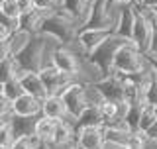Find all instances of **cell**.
<instances>
[{"mask_svg":"<svg viewBox=\"0 0 157 149\" xmlns=\"http://www.w3.org/2000/svg\"><path fill=\"white\" fill-rule=\"evenodd\" d=\"M90 4H92V0H61L59 8L81 26V24L86 20V16H88Z\"/></svg>","mask_w":157,"mask_h":149,"instance_id":"9a60e30c","label":"cell"},{"mask_svg":"<svg viewBox=\"0 0 157 149\" xmlns=\"http://www.w3.org/2000/svg\"><path fill=\"white\" fill-rule=\"evenodd\" d=\"M0 12H2L4 16L12 18V20L20 18V8H18L16 0H0Z\"/></svg>","mask_w":157,"mask_h":149,"instance_id":"83f0119b","label":"cell"},{"mask_svg":"<svg viewBox=\"0 0 157 149\" xmlns=\"http://www.w3.org/2000/svg\"><path fill=\"white\" fill-rule=\"evenodd\" d=\"M145 102H130V108H128V114H126V124L130 128V132H136L137 126H140V116H141V110H144Z\"/></svg>","mask_w":157,"mask_h":149,"instance_id":"603a6c76","label":"cell"},{"mask_svg":"<svg viewBox=\"0 0 157 149\" xmlns=\"http://www.w3.org/2000/svg\"><path fill=\"white\" fill-rule=\"evenodd\" d=\"M0 149H10V147H0Z\"/></svg>","mask_w":157,"mask_h":149,"instance_id":"ab89813d","label":"cell"},{"mask_svg":"<svg viewBox=\"0 0 157 149\" xmlns=\"http://www.w3.org/2000/svg\"><path fill=\"white\" fill-rule=\"evenodd\" d=\"M141 8H155L157 6V0H136Z\"/></svg>","mask_w":157,"mask_h":149,"instance_id":"d590c367","label":"cell"},{"mask_svg":"<svg viewBox=\"0 0 157 149\" xmlns=\"http://www.w3.org/2000/svg\"><path fill=\"white\" fill-rule=\"evenodd\" d=\"M6 96L10 98V100H16L18 96H22L24 92V86H22V82H20V78L16 77V78H10V81H6L4 82V90H2Z\"/></svg>","mask_w":157,"mask_h":149,"instance_id":"484cf974","label":"cell"},{"mask_svg":"<svg viewBox=\"0 0 157 149\" xmlns=\"http://www.w3.org/2000/svg\"><path fill=\"white\" fill-rule=\"evenodd\" d=\"M12 114H16V116H39L41 114V100L24 92L22 96L12 100Z\"/></svg>","mask_w":157,"mask_h":149,"instance_id":"5bb4252c","label":"cell"},{"mask_svg":"<svg viewBox=\"0 0 157 149\" xmlns=\"http://www.w3.org/2000/svg\"><path fill=\"white\" fill-rule=\"evenodd\" d=\"M155 122H157V118H155V112H153V104L145 102L144 110H141V116H140V126H137V130H140V132H147Z\"/></svg>","mask_w":157,"mask_h":149,"instance_id":"d4e9b609","label":"cell"},{"mask_svg":"<svg viewBox=\"0 0 157 149\" xmlns=\"http://www.w3.org/2000/svg\"><path fill=\"white\" fill-rule=\"evenodd\" d=\"M10 116H12V114H10ZM10 116H0V130L6 128L8 124H10Z\"/></svg>","mask_w":157,"mask_h":149,"instance_id":"74e56055","label":"cell"},{"mask_svg":"<svg viewBox=\"0 0 157 149\" xmlns=\"http://www.w3.org/2000/svg\"><path fill=\"white\" fill-rule=\"evenodd\" d=\"M114 29H102V28H78L77 43L85 49V53H90L98 43H102Z\"/></svg>","mask_w":157,"mask_h":149,"instance_id":"7c38bea8","label":"cell"},{"mask_svg":"<svg viewBox=\"0 0 157 149\" xmlns=\"http://www.w3.org/2000/svg\"><path fill=\"white\" fill-rule=\"evenodd\" d=\"M145 67H147L145 55L132 41H128L116 51L112 71H116L120 74H132V73H137V71H141V69H145Z\"/></svg>","mask_w":157,"mask_h":149,"instance_id":"277c9868","label":"cell"},{"mask_svg":"<svg viewBox=\"0 0 157 149\" xmlns=\"http://www.w3.org/2000/svg\"><path fill=\"white\" fill-rule=\"evenodd\" d=\"M151 33H153V26H151L147 8H141L136 2V18H134V28H132V43L140 49L141 53L149 51L151 45Z\"/></svg>","mask_w":157,"mask_h":149,"instance_id":"8992f818","label":"cell"},{"mask_svg":"<svg viewBox=\"0 0 157 149\" xmlns=\"http://www.w3.org/2000/svg\"><path fill=\"white\" fill-rule=\"evenodd\" d=\"M144 100L147 104H157V74L151 71V78H149V82H147V86H145V90H144Z\"/></svg>","mask_w":157,"mask_h":149,"instance_id":"4316f807","label":"cell"},{"mask_svg":"<svg viewBox=\"0 0 157 149\" xmlns=\"http://www.w3.org/2000/svg\"><path fill=\"white\" fill-rule=\"evenodd\" d=\"M51 65L69 77H75L78 73V59L67 45H57L51 51Z\"/></svg>","mask_w":157,"mask_h":149,"instance_id":"9c48e42d","label":"cell"},{"mask_svg":"<svg viewBox=\"0 0 157 149\" xmlns=\"http://www.w3.org/2000/svg\"><path fill=\"white\" fill-rule=\"evenodd\" d=\"M136 18V2H124L118 6V16L114 24V33L122 37L132 39V28Z\"/></svg>","mask_w":157,"mask_h":149,"instance_id":"8fae6325","label":"cell"},{"mask_svg":"<svg viewBox=\"0 0 157 149\" xmlns=\"http://www.w3.org/2000/svg\"><path fill=\"white\" fill-rule=\"evenodd\" d=\"M12 114V100L4 92H0V116H10Z\"/></svg>","mask_w":157,"mask_h":149,"instance_id":"1f68e13d","label":"cell"},{"mask_svg":"<svg viewBox=\"0 0 157 149\" xmlns=\"http://www.w3.org/2000/svg\"><path fill=\"white\" fill-rule=\"evenodd\" d=\"M128 41H132V39L122 37V36H116V33L112 32L102 43H98V45L92 49L90 53H86L88 63L96 69L100 77H108V74L112 73V65H114L116 51L124 45V43H128ZM100 77H98V78H100Z\"/></svg>","mask_w":157,"mask_h":149,"instance_id":"7a4b0ae2","label":"cell"},{"mask_svg":"<svg viewBox=\"0 0 157 149\" xmlns=\"http://www.w3.org/2000/svg\"><path fill=\"white\" fill-rule=\"evenodd\" d=\"M18 73H20V67H18V61L14 55H10L4 61H0V81L2 82L10 81V78H16Z\"/></svg>","mask_w":157,"mask_h":149,"instance_id":"7402d4cb","label":"cell"},{"mask_svg":"<svg viewBox=\"0 0 157 149\" xmlns=\"http://www.w3.org/2000/svg\"><path fill=\"white\" fill-rule=\"evenodd\" d=\"M75 143L78 149H104V126H86L77 130Z\"/></svg>","mask_w":157,"mask_h":149,"instance_id":"ba28073f","label":"cell"},{"mask_svg":"<svg viewBox=\"0 0 157 149\" xmlns=\"http://www.w3.org/2000/svg\"><path fill=\"white\" fill-rule=\"evenodd\" d=\"M49 12H43V10H32V12L28 14H22V16L18 18V28L20 29H26V32H29L32 36H36V33H39V28H41V22L43 18L47 16Z\"/></svg>","mask_w":157,"mask_h":149,"instance_id":"d6986e66","label":"cell"},{"mask_svg":"<svg viewBox=\"0 0 157 149\" xmlns=\"http://www.w3.org/2000/svg\"><path fill=\"white\" fill-rule=\"evenodd\" d=\"M39 33H43L45 37H51L57 45H71L77 41L78 33V24L73 18H69L61 8L49 12L41 22Z\"/></svg>","mask_w":157,"mask_h":149,"instance_id":"6da1fadb","label":"cell"},{"mask_svg":"<svg viewBox=\"0 0 157 149\" xmlns=\"http://www.w3.org/2000/svg\"><path fill=\"white\" fill-rule=\"evenodd\" d=\"M37 143H39V139L36 136L33 137H16L14 143L10 145V149H36Z\"/></svg>","mask_w":157,"mask_h":149,"instance_id":"f1b7e54d","label":"cell"},{"mask_svg":"<svg viewBox=\"0 0 157 149\" xmlns=\"http://www.w3.org/2000/svg\"><path fill=\"white\" fill-rule=\"evenodd\" d=\"M124 149H134V147H124Z\"/></svg>","mask_w":157,"mask_h":149,"instance_id":"60d3db41","label":"cell"},{"mask_svg":"<svg viewBox=\"0 0 157 149\" xmlns=\"http://www.w3.org/2000/svg\"><path fill=\"white\" fill-rule=\"evenodd\" d=\"M59 4H61V0H33V6L43 12H53L59 8Z\"/></svg>","mask_w":157,"mask_h":149,"instance_id":"f546056e","label":"cell"},{"mask_svg":"<svg viewBox=\"0 0 157 149\" xmlns=\"http://www.w3.org/2000/svg\"><path fill=\"white\" fill-rule=\"evenodd\" d=\"M36 122L37 116H10V128L14 137H33L36 136Z\"/></svg>","mask_w":157,"mask_h":149,"instance_id":"2e32d148","label":"cell"},{"mask_svg":"<svg viewBox=\"0 0 157 149\" xmlns=\"http://www.w3.org/2000/svg\"><path fill=\"white\" fill-rule=\"evenodd\" d=\"M57 122L59 120H53V118H47V116H43V114H39V116H37V122H36V137H37L39 141L51 143Z\"/></svg>","mask_w":157,"mask_h":149,"instance_id":"44dd1931","label":"cell"},{"mask_svg":"<svg viewBox=\"0 0 157 149\" xmlns=\"http://www.w3.org/2000/svg\"><path fill=\"white\" fill-rule=\"evenodd\" d=\"M32 39V33L26 32V29H14L12 33H10V37H8V41H10V47H12V55H16V53L22 49L26 43Z\"/></svg>","mask_w":157,"mask_h":149,"instance_id":"cb8c5ba5","label":"cell"},{"mask_svg":"<svg viewBox=\"0 0 157 149\" xmlns=\"http://www.w3.org/2000/svg\"><path fill=\"white\" fill-rule=\"evenodd\" d=\"M2 90H4V82L0 81V92H2Z\"/></svg>","mask_w":157,"mask_h":149,"instance_id":"f35d334b","label":"cell"},{"mask_svg":"<svg viewBox=\"0 0 157 149\" xmlns=\"http://www.w3.org/2000/svg\"><path fill=\"white\" fill-rule=\"evenodd\" d=\"M144 55H145V61L149 65V69L157 74V55H151V53H144Z\"/></svg>","mask_w":157,"mask_h":149,"instance_id":"e575fe53","label":"cell"},{"mask_svg":"<svg viewBox=\"0 0 157 149\" xmlns=\"http://www.w3.org/2000/svg\"><path fill=\"white\" fill-rule=\"evenodd\" d=\"M75 136H77V132H75V124H73V120L65 122V118H63V120H59L57 126H55L51 145L53 147H67V145H71V143L75 141Z\"/></svg>","mask_w":157,"mask_h":149,"instance_id":"e0dca14e","label":"cell"},{"mask_svg":"<svg viewBox=\"0 0 157 149\" xmlns=\"http://www.w3.org/2000/svg\"><path fill=\"white\" fill-rule=\"evenodd\" d=\"M16 2H18V8H20V16H22V14L32 12V10H36L33 0H16Z\"/></svg>","mask_w":157,"mask_h":149,"instance_id":"d6a6232c","label":"cell"},{"mask_svg":"<svg viewBox=\"0 0 157 149\" xmlns=\"http://www.w3.org/2000/svg\"><path fill=\"white\" fill-rule=\"evenodd\" d=\"M41 114L47 118H53V120H63L67 116V108L61 94H47L41 100Z\"/></svg>","mask_w":157,"mask_h":149,"instance_id":"ac0fdd59","label":"cell"},{"mask_svg":"<svg viewBox=\"0 0 157 149\" xmlns=\"http://www.w3.org/2000/svg\"><path fill=\"white\" fill-rule=\"evenodd\" d=\"M10 33H12V32H10V28H6L2 22H0V41H2V39H8Z\"/></svg>","mask_w":157,"mask_h":149,"instance_id":"8d00e7d4","label":"cell"},{"mask_svg":"<svg viewBox=\"0 0 157 149\" xmlns=\"http://www.w3.org/2000/svg\"><path fill=\"white\" fill-rule=\"evenodd\" d=\"M73 124H75V132L81 130V128H86V126H102L100 106H98V104H88Z\"/></svg>","mask_w":157,"mask_h":149,"instance_id":"ffe728a7","label":"cell"},{"mask_svg":"<svg viewBox=\"0 0 157 149\" xmlns=\"http://www.w3.org/2000/svg\"><path fill=\"white\" fill-rule=\"evenodd\" d=\"M12 55V47H10V41L8 39H2L0 41V61H4L6 57Z\"/></svg>","mask_w":157,"mask_h":149,"instance_id":"836d02e7","label":"cell"},{"mask_svg":"<svg viewBox=\"0 0 157 149\" xmlns=\"http://www.w3.org/2000/svg\"><path fill=\"white\" fill-rule=\"evenodd\" d=\"M39 77H41V81H43V84H45V88H47V94H61V90L71 82V78H73V77H69V74L61 73L57 67H53L51 63L39 71Z\"/></svg>","mask_w":157,"mask_h":149,"instance_id":"30bf717a","label":"cell"},{"mask_svg":"<svg viewBox=\"0 0 157 149\" xmlns=\"http://www.w3.org/2000/svg\"><path fill=\"white\" fill-rule=\"evenodd\" d=\"M92 86L98 90V94L102 96V100H110V102L126 100L124 77H122L120 73H116V71H112L108 77H100L98 81L92 82Z\"/></svg>","mask_w":157,"mask_h":149,"instance_id":"52a82bcc","label":"cell"},{"mask_svg":"<svg viewBox=\"0 0 157 149\" xmlns=\"http://www.w3.org/2000/svg\"><path fill=\"white\" fill-rule=\"evenodd\" d=\"M45 47H47V41L43 33L32 36V39L14 55L18 61L20 71H37L39 73L45 65H49L47 57H45Z\"/></svg>","mask_w":157,"mask_h":149,"instance_id":"3957f363","label":"cell"},{"mask_svg":"<svg viewBox=\"0 0 157 149\" xmlns=\"http://www.w3.org/2000/svg\"><path fill=\"white\" fill-rule=\"evenodd\" d=\"M18 78H20L24 90L28 94L39 98V100H43V98L47 96V88H45V84H43V81H41V77H39L37 71H20Z\"/></svg>","mask_w":157,"mask_h":149,"instance_id":"4fadbf2b","label":"cell"},{"mask_svg":"<svg viewBox=\"0 0 157 149\" xmlns=\"http://www.w3.org/2000/svg\"><path fill=\"white\" fill-rule=\"evenodd\" d=\"M61 98H63V102H65L67 116L75 122L77 118L81 116V112L88 106V86L71 81L61 90Z\"/></svg>","mask_w":157,"mask_h":149,"instance_id":"5b68a950","label":"cell"},{"mask_svg":"<svg viewBox=\"0 0 157 149\" xmlns=\"http://www.w3.org/2000/svg\"><path fill=\"white\" fill-rule=\"evenodd\" d=\"M14 139H16V137H14L12 128H10V124H8L6 128L0 130V147H10L14 143Z\"/></svg>","mask_w":157,"mask_h":149,"instance_id":"4dcf8cb0","label":"cell"}]
</instances>
